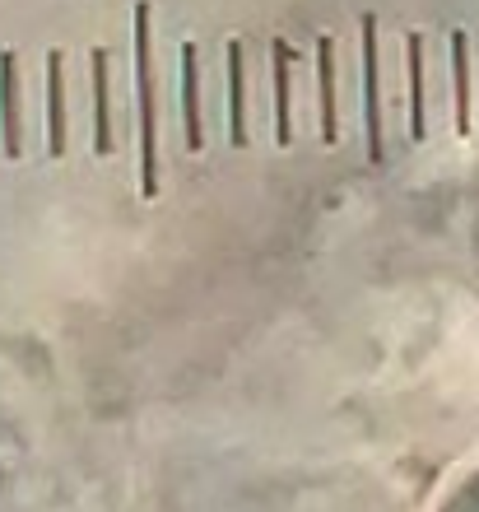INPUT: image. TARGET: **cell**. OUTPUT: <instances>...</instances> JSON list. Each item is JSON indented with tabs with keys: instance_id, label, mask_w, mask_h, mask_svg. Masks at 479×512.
Here are the masks:
<instances>
[{
	"instance_id": "cell-11",
	"label": "cell",
	"mask_w": 479,
	"mask_h": 512,
	"mask_svg": "<svg viewBox=\"0 0 479 512\" xmlns=\"http://www.w3.org/2000/svg\"><path fill=\"white\" fill-rule=\"evenodd\" d=\"M452 94H456V135H470V33L452 28Z\"/></svg>"
},
{
	"instance_id": "cell-3",
	"label": "cell",
	"mask_w": 479,
	"mask_h": 512,
	"mask_svg": "<svg viewBox=\"0 0 479 512\" xmlns=\"http://www.w3.org/2000/svg\"><path fill=\"white\" fill-rule=\"evenodd\" d=\"M0 149L10 163L24 154V70L14 47L0 52Z\"/></svg>"
},
{
	"instance_id": "cell-2",
	"label": "cell",
	"mask_w": 479,
	"mask_h": 512,
	"mask_svg": "<svg viewBox=\"0 0 479 512\" xmlns=\"http://www.w3.org/2000/svg\"><path fill=\"white\" fill-rule=\"evenodd\" d=\"M363 131H368V159L386 163V135H382V33L377 14H363Z\"/></svg>"
},
{
	"instance_id": "cell-4",
	"label": "cell",
	"mask_w": 479,
	"mask_h": 512,
	"mask_svg": "<svg viewBox=\"0 0 479 512\" xmlns=\"http://www.w3.org/2000/svg\"><path fill=\"white\" fill-rule=\"evenodd\" d=\"M228 145L247 149L252 126H247V42H228Z\"/></svg>"
},
{
	"instance_id": "cell-7",
	"label": "cell",
	"mask_w": 479,
	"mask_h": 512,
	"mask_svg": "<svg viewBox=\"0 0 479 512\" xmlns=\"http://www.w3.org/2000/svg\"><path fill=\"white\" fill-rule=\"evenodd\" d=\"M94 66V154H117V135H112V56L107 47L89 52Z\"/></svg>"
},
{
	"instance_id": "cell-10",
	"label": "cell",
	"mask_w": 479,
	"mask_h": 512,
	"mask_svg": "<svg viewBox=\"0 0 479 512\" xmlns=\"http://www.w3.org/2000/svg\"><path fill=\"white\" fill-rule=\"evenodd\" d=\"M405 61H410V140H428V94H424V33H405Z\"/></svg>"
},
{
	"instance_id": "cell-9",
	"label": "cell",
	"mask_w": 479,
	"mask_h": 512,
	"mask_svg": "<svg viewBox=\"0 0 479 512\" xmlns=\"http://www.w3.org/2000/svg\"><path fill=\"white\" fill-rule=\"evenodd\" d=\"M182 131H187V149L200 154V149H205V126H200V56H196V42H182Z\"/></svg>"
},
{
	"instance_id": "cell-1",
	"label": "cell",
	"mask_w": 479,
	"mask_h": 512,
	"mask_svg": "<svg viewBox=\"0 0 479 512\" xmlns=\"http://www.w3.org/2000/svg\"><path fill=\"white\" fill-rule=\"evenodd\" d=\"M135 103H140V196H159V84H154V10L135 5Z\"/></svg>"
},
{
	"instance_id": "cell-6",
	"label": "cell",
	"mask_w": 479,
	"mask_h": 512,
	"mask_svg": "<svg viewBox=\"0 0 479 512\" xmlns=\"http://www.w3.org/2000/svg\"><path fill=\"white\" fill-rule=\"evenodd\" d=\"M47 159H66V52H47Z\"/></svg>"
},
{
	"instance_id": "cell-5",
	"label": "cell",
	"mask_w": 479,
	"mask_h": 512,
	"mask_svg": "<svg viewBox=\"0 0 479 512\" xmlns=\"http://www.w3.org/2000/svg\"><path fill=\"white\" fill-rule=\"evenodd\" d=\"M270 84H275V145L293 140V47L289 38H270Z\"/></svg>"
},
{
	"instance_id": "cell-8",
	"label": "cell",
	"mask_w": 479,
	"mask_h": 512,
	"mask_svg": "<svg viewBox=\"0 0 479 512\" xmlns=\"http://www.w3.org/2000/svg\"><path fill=\"white\" fill-rule=\"evenodd\" d=\"M317 103H321V145L340 140V108H335V38H317Z\"/></svg>"
}]
</instances>
